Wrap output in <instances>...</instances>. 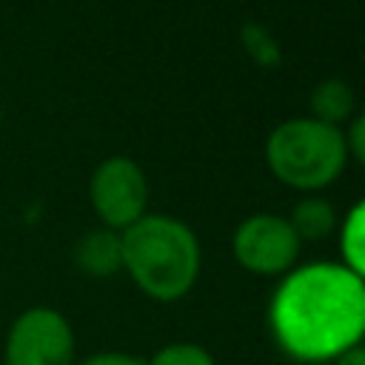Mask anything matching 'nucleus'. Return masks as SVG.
<instances>
[{
    "label": "nucleus",
    "instance_id": "1",
    "mask_svg": "<svg viewBox=\"0 0 365 365\" xmlns=\"http://www.w3.org/2000/svg\"><path fill=\"white\" fill-rule=\"evenodd\" d=\"M279 351L297 362H334L365 336V282L342 262L291 268L268 305Z\"/></svg>",
    "mask_w": 365,
    "mask_h": 365
},
{
    "label": "nucleus",
    "instance_id": "2",
    "mask_svg": "<svg viewBox=\"0 0 365 365\" xmlns=\"http://www.w3.org/2000/svg\"><path fill=\"white\" fill-rule=\"evenodd\" d=\"M123 271L157 302L182 299L200 277V242L194 231L168 214H143L120 231Z\"/></svg>",
    "mask_w": 365,
    "mask_h": 365
},
{
    "label": "nucleus",
    "instance_id": "3",
    "mask_svg": "<svg viewBox=\"0 0 365 365\" xmlns=\"http://www.w3.org/2000/svg\"><path fill=\"white\" fill-rule=\"evenodd\" d=\"M345 160V134L314 117L285 120L265 143V163L271 174L297 191H319L331 185L342 174Z\"/></svg>",
    "mask_w": 365,
    "mask_h": 365
},
{
    "label": "nucleus",
    "instance_id": "4",
    "mask_svg": "<svg viewBox=\"0 0 365 365\" xmlns=\"http://www.w3.org/2000/svg\"><path fill=\"white\" fill-rule=\"evenodd\" d=\"M3 365H74L77 336L68 317L51 305L23 308L6 328Z\"/></svg>",
    "mask_w": 365,
    "mask_h": 365
},
{
    "label": "nucleus",
    "instance_id": "5",
    "mask_svg": "<svg viewBox=\"0 0 365 365\" xmlns=\"http://www.w3.org/2000/svg\"><path fill=\"white\" fill-rule=\"evenodd\" d=\"M88 200L103 228L125 231L134 225L148 205V180L143 168L123 154L106 157L88 180Z\"/></svg>",
    "mask_w": 365,
    "mask_h": 365
},
{
    "label": "nucleus",
    "instance_id": "6",
    "mask_svg": "<svg viewBox=\"0 0 365 365\" xmlns=\"http://www.w3.org/2000/svg\"><path fill=\"white\" fill-rule=\"evenodd\" d=\"M299 237L294 234L288 217L277 214H254L242 220L234 231L231 251L234 259L259 277H279L288 274L299 257Z\"/></svg>",
    "mask_w": 365,
    "mask_h": 365
},
{
    "label": "nucleus",
    "instance_id": "7",
    "mask_svg": "<svg viewBox=\"0 0 365 365\" xmlns=\"http://www.w3.org/2000/svg\"><path fill=\"white\" fill-rule=\"evenodd\" d=\"M74 265L80 274L106 279L123 271V245H120V231L111 228H91L74 242Z\"/></svg>",
    "mask_w": 365,
    "mask_h": 365
},
{
    "label": "nucleus",
    "instance_id": "8",
    "mask_svg": "<svg viewBox=\"0 0 365 365\" xmlns=\"http://www.w3.org/2000/svg\"><path fill=\"white\" fill-rule=\"evenodd\" d=\"M354 88L345 83V80H322L314 86L311 91V100H308V108H311V117L319 120V123H328V125H336L342 120H348L354 114Z\"/></svg>",
    "mask_w": 365,
    "mask_h": 365
},
{
    "label": "nucleus",
    "instance_id": "9",
    "mask_svg": "<svg viewBox=\"0 0 365 365\" xmlns=\"http://www.w3.org/2000/svg\"><path fill=\"white\" fill-rule=\"evenodd\" d=\"M288 222H291L294 234L299 237V242L302 240H325L336 228V211L322 197H305L294 205Z\"/></svg>",
    "mask_w": 365,
    "mask_h": 365
},
{
    "label": "nucleus",
    "instance_id": "10",
    "mask_svg": "<svg viewBox=\"0 0 365 365\" xmlns=\"http://www.w3.org/2000/svg\"><path fill=\"white\" fill-rule=\"evenodd\" d=\"M339 248H342V265L351 268L362 282H365V197L348 211L339 234Z\"/></svg>",
    "mask_w": 365,
    "mask_h": 365
},
{
    "label": "nucleus",
    "instance_id": "11",
    "mask_svg": "<svg viewBox=\"0 0 365 365\" xmlns=\"http://www.w3.org/2000/svg\"><path fill=\"white\" fill-rule=\"evenodd\" d=\"M143 362L145 365H217L211 351L197 342H168Z\"/></svg>",
    "mask_w": 365,
    "mask_h": 365
},
{
    "label": "nucleus",
    "instance_id": "12",
    "mask_svg": "<svg viewBox=\"0 0 365 365\" xmlns=\"http://www.w3.org/2000/svg\"><path fill=\"white\" fill-rule=\"evenodd\" d=\"M245 48H248V54L257 60V63H277L279 60V54H277V43L268 37V31L265 29H259L257 23H251V26H245Z\"/></svg>",
    "mask_w": 365,
    "mask_h": 365
},
{
    "label": "nucleus",
    "instance_id": "13",
    "mask_svg": "<svg viewBox=\"0 0 365 365\" xmlns=\"http://www.w3.org/2000/svg\"><path fill=\"white\" fill-rule=\"evenodd\" d=\"M74 365H145V362L125 351H94L88 356H77Z\"/></svg>",
    "mask_w": 365,
    "mask_h": 365
},
{
    "label": "nucleus",
    "instance_id": "14",
    "mask_svg": "<svg viewBox=\"0 0 365 365\" xmlns=\"http://www.w3.org/2000/svg\"><path fill=\"white\" fill-rule=\"evenodd\" d=\"M345 148H348V154H354V157L359 160V165L365 168V111L351 120L348 134H345Z\"/></svg>",
    "mask_w": 365,
    "mask_h": 365
},
{
    "label": "nucleus",
    "instance_id": "15",
    "mask_svg": "<svg viewBox=\"0 0 365 365\" xmlns=\"http://www.w3.org/2000/svg\"><path fill=\"white\" fill-rule=\"evenodd\" d=\"M334 365H365V345L359 342V345L342 351V354L334 359Z\"/></svg>",
    "mask_w": 365,
    "mask_h": 365
}]
</instances>
